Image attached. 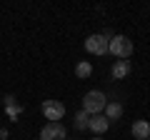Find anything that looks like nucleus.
I'll return each mask as SVG.
<instances>
[{
    "instance_id": "obj_2",
    "label": "nucleus",
    "mask_w": 150,
    "mask_h": 140,
    "mask_svg": "<svg viewBox=\"0 0 150 140\" xmlns=\"http://www.w3.org/2000/svg\"><path fill=\"white\" fill-rule=\"evenodd\" d=\"M105 105H108L105 93H100V90H90V93H85V98H83V110H85L88 115L103 113V110H105Z\"/></svg>"
},
{
    "instance_id": "obj_5",
    "label": "nucleus",
    "mask_w": 150,
    "mask_h": 140,
    "mask_svg": "<svg viewBox=\"0 0 150 140\" xmlns=\"http://www.w3.org/2000/svg\"><path fill=\"white\" fill-rule=\"evenodd\" d=\"M40 140H65L63 123H48L43 130H40Z\"/></svg>"
},
{
    "instance_id": "obj_4",
    "label": "nucleus",
    "mask_w": 150,
    "mask_h": 140,
    "mask_svg": "<svg viewBox=\"0 0 150 140\" xmlns=\"http://www.w3.org/2000/svg\"><path fill=\"white\" fill-rule=\"evenodd\" d=\"M85 50L93 55H105L108 53V40L105 35H90V38L85 40Z\"/></svg>"
},
{
    "instance_id": "obj_8",
    "label": "nucleus",
    "mask_w": 150,
    "mask_h": 140,
    "mask_svg": "<svg viewBox=\"0 0 150 140\" xmlns=\"http://www.w3.org/2000/svg\"><path fill=\"white\" fill-rule=\"evenodd\" d=\"M133 135L138 140H148L150 138V123L148 120H135L133 123Z\"/></svg>"
},
{
    "instance_id": "obj_7",
    "label": "nucleus",
    "mask_w": 150,
    "mask_h": 140,
    "mask_svg": "<svg viewBox=\"0 0 150 140\" xmlns=\"http://www.w3.org/2000/svg\"><path fill=\"white\" fill-rule=\"evenodd\" d=\"M128 75H130V60H115V65H112V78L115 80H123Z\"/></svg>"
},
{
    "instance_id": "obj_9",
    "label": "nucleus",
    "mask_w": 150,
    "mask_h": 140,
    "mask_svg": "<svg viewBox=\"0 0 150 140\" xmlns=\"http://www.w3.org/2000/svg\"><path fill=\"white\" fill-rule=\"evenodd\" d=\"M120 115H123L120 103H108V105H105V118H108V120H118Z\"/></svg>"
},
{
    "instance_id": "obj_10",
    "label": "nucleus",
    "mask_w": 150,
    "mask_h": 140,
    "mask_svg": "<svg viewBox=\"0 0 150 140\" xmlns=\"http://www.w3.org/2000/svg\"><path fill=\"white\" fill-rule=\"evenodd\" d=\"M90 73H93V65L88 63V60H83V63L75 65V75L78 78H90Z\"/></svg>"
},
{
    "instance_id": "obj_3",
    "label": "nucleus",
    "mask_w": 150,
    "mask_h": 140,
    "mask_svg": "<svg viewBox=\"0 0 150 140\" xmlns=\"http://www.w3.org/2000/svg\"><path fill=\"white\" fill-rule=\"evenodd\" d=\"M43 113L50 123H60V118L65 115V105L60 100H45L43 103Z\"/></svg>"
},
{
    "instance_id": "obj_6",
    "label": "nucleus",
    "mask_w": 150,
    "mask_h": 140,
    "mask_svg": "<svg viewBox=\"0 0 150 140\" xmlns=\"http://www.w3.org/2000/svg\"><path fill=\"white\" fill-rule=\"evenodd\" d=\"M88 128L93 130V133H105L108 128H110V120L105 118V115H95V118H90V123H88Z\"/></svg>"
},
{
    "instance_id": "obj_1",
    "label": "nucleus",
    "mask_w": 150,
    "mask_h": 140,
    "mask_svg": "<svg viewBox=\"0 0 150 140\" xmlns=\"http://www.w3.org/2000/svg\"><path fill=\"white\" fill-rule=\"evenodd\" d=\"M108 53H112L118 60H128L133 55V40H128L125 35H115L108 40Z\"/></svg>"
},
{
    "instance_id": "obj_13",
    "label": "nucleus",
    "mask_w": 150,
    "mask_h": 140,
    "mask_svg": "<svg viewBox=\"0 0 150 140\" xmlns=\"http://www.w3.org/2000/svg\"><path fill=\"white\" fill-rule=\"evenodd\" d=\"M148 140H150V138H148Z\"/></svg>"
},
{
    "instance_id": "obj_11",
    "label": "nucleus",
    "mask_w": 150,
    "mask_h": 140,
    "mask_svg": "<svg viewBox=\"0 0 150 140\" xmlns=\"http://www.w3.org/2000/svg\"><path fill=\"white\" fill-rule=\"evenodd\" d=\"M88 123H90V115H88L85 110H80V113L75 115V128H78V130H83V128H88Z\"/></svg>"
},
{
    "instance_id": "obj_12",
    "label": "nucleus",
    "mask_w": 150,
    "mask_h": 140,
    "mask_svg": "<svg viewBox=\"0 0 150 140\" xmlns=\"http://www.w3.org/2000/svg\"><path fill=\"white\" fill-rule=\"evenodd\" d=\"M93 140H103V138H93Z\"/></svg>"
}]
</instances>
